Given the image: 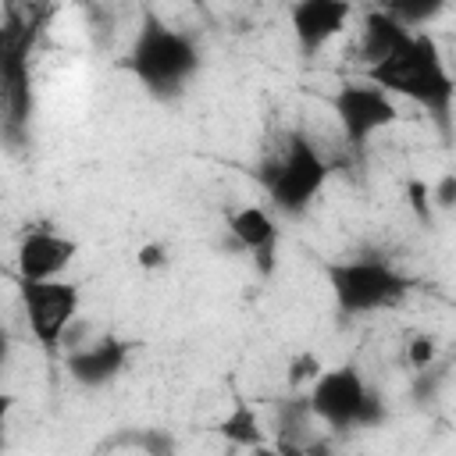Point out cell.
<instances>
[{
	"instance_id": "1",
	"label": "cell",
	"mask_w": 456,
	"mask_h": 456,
	"mask_svg": "<svg viewBox=\"0 0 456 456\" xmlns=\"http://www.w3.org/2000/svg\"><path fill=\"white\" fill-rule=\"evenodd\" d=\"M367 82L381 86L392 96H406L417 107H424L438 128L452 132V100H456V82L445 68V57L438 50V43L428 32L410 28L385 57H378L374 64H367Z\"/></svg>"
},
{
	"instance_id": "2",
	"label": "cell",
	"mask_w": 456,
	"mask_h": 456,
	"mask_svg": "<svg viewBox=\"0 0 456 456\" xmlns=\"http://www.w3.org/2000/svg\"><path fill=\"white\" fill-rule=\"evenodd\" d=\"M121 68L132 71L150 96L175 100L185 93L189 78L200 71V46L185 32L171 28L164 18L142 14V25H139Z\"/></svg>"
},
{
	"instance_id": "3",
	"label": "cell",
	"mask_w": 456,
	"mask_h": 456,
	"mask_svg": "<svg viewBox=\"0 0 456 456\" xmlns=\"http://www.w3.org/2000/svg\"><path fill=\"white\" fill-rule=\"evenodd\" d=\"M253 175L264 185V192L278 214L299 217L324 192L331 167L303 132H289L285 142L278 146V153H271Z\"/></svg>"
},
{
	"instance_id": "4",
	"label": "cell",
	"mask_w": 456,
	"mask_h": 456,
	"mask_svg": "<svg viewBox=\"0 0 456 456\" xmlns=\"http://www.w3.org/2000/svg\"><path fill=\"white\" fill-rule=\"evenodd\" d=\"M310 413L324 420L331 431H349V428H378L388 410L378 392L367 388L363 374L353 363L342 367H321V374L310 381L306 392Z\"/></svg>"
},
{
	"instance_id": "5",
	"label": "cell",
	"mask_w": 456,
	"mask_h": 456,
	"mask_svg": "<svg viewBox=\"0 0 456 456\" xmlns=\"http://www.w3.org/2000/svg\"><path fill=\"white\" fill-rule=\"evenodd\" d=\"M328 274V289L335 296V306L349 317H363V314H378L395 306L410 281L406 274H399L388 260L381 256H356V260H331L324 267Z\"/></svg>"
},
{
	"instance_id": "6",
	"label": "cell",
	"mask_w": 456,
	"mask_h": 456,
	"mask_svg": "<svg viewBox=\"0 0 456 456\" xmlns=\"http://www.w3.org/2000/svg\"><path fill=\"white\" fill-rule=\"evenodd\" d=\"M36 36L0 21V139L7 146H21L28 139L32 121V50Z\"/></svg>"
},
{
	"instance_id": "7",
	"label": "cell",
	"mask_w": 456,
	"mask_h": 456,
	"mask_svg": "<svg viewBox=\"0 0 456 456\" xmlns=\"http://www.w3.org/2000/svg\"><path fill=\"white\" fill-rule=\"evenodd\" d=\"M18 299H21V314L28 321L32 338L46 353H53L64 342V335L78 314L82 292H78V285H71L64 278H21Z\"/></svg>"
},
{
	"instance_id": "8",
	"label": "cell",
	"mask_w": 456,
	"mask_h": 456,
	"mask_svg": "<svg viewBox=\"0 0 456 456\" xmlns=\"http://www.w3.org/2000/svg\"><path fill=\"white\" fill-rule=\"evenodd\" d=\"M331 114L353 150H363V142L388 125L399 121V103L392 93H385L374 82H342L331 96Z\"/></svg>"
},
{
	"instance_id": "9",
	"label": "cell",
	"mask_w": 456,
	"mask_h": 456,
	"mask_svg": "<svg viewBox=\"0 0 456 456\" xmlns=\"http://www.w3.org/2000/svg\"><path fill=\"white\" fill-rule=\"evenodd\" d=\"M353 4L349 0H292L289 7V25L296 36V46L303 57L321 53L342 28L349 25Z\"/></svg>"
},
{
	"instance_id": "10",
	"label": "cell",
	"mask_w": 456,
	"mask_h": 456,
	"mask_svg": "<svg viewBox=\"0 0 456 456\" xmlns=\"http://www.w3.org/2000/svg\"><path fill=\"white\" fill-rule=\"evenodd\" d=\"M78 256V242L71 235L50 232V228H32L18 242V274L21 278H64L71 260Z\"/></svg>"
},
{
	"instance_id": "11",
	"label": "cell",
	"mask_w": 456,
	"mask_h": 456,
	"mask_svg": "<svg viewBox=\"0 0 456 456\" xmlns=\"http://www.w3.org/2000/svg\"><path fill=\"white\" fill-rule=\"evenodd\" d=\"M125 363H128V342L125 338H114V335H100L96 342L71 349L68 360H64L71 381L82 385V388H103V385H110L114 378H121Z\"/></svg>"
},
{
	"instance_id": "12",
	"label": "cell",
	"mask_w": 456,
	"mask_h": 456,
	"mask_svg": "<svg viewBox=\"0 0 456 456\" xmlns=\"http://www.w3.org/2000/svg\"><path fill=\"white\" fill-rule=\"evenodd\" d=\"M228 232L232 239L253 256L256 271L260 274H271L274 271V249H278V221L267 207H256V203H246V207H235L228 214Z\"/></svg>"
},
{
	"instance_id": "13",
	"label": "cell",
	"mask_w": 456,
	"mask_h": 456,
	"mask_svg": "<svg viewBox=\"0 0 456 456\" xmlns=\"http://www.w3.org/2000/svg\"><path fill=\"white\" fill-rule=\"evenodd\" d=\"M406 32H410V28H403V25H399L395 18H388L381 7L370 11V14L363 18V32H360V61H363V64H374V61L385 57Z\"/></svg>"
},
{
	"instance_id": "14",
	"label": "cell",
	"mask_w": 456,
	"mask_h": 456,
	"mask_svg": "<svg viewBox=\"0 0 456 456\" xmlns=\"http://www.w3.org/2000/svg\"><path fill=\"white\" fill-rule=\"evenodd\" d=\"M214 428H217V435H221L224 442H232V445H242V449H267L260 417H256V410H253L246 399H235V406L228 410V417H221Z\"/></svg>"
},
{
	"instance_id": "15",
	"label": "cell",
	"mask_w": 456,
	"mask_h": 456,
	"mask_svg": "<svg viewBox=\"0 0 456 456\" xmlns=\"http://www.w3.org/2000/svg\"><path fill=\"white\" fill-rule=\"evenodd\" d=\"M57 14V0H0V21H11L14 28L28 36H43Z\"/></svg>"
},
{
	"instance_id": "16",
	"label": "cell",
	"mask_w": 456,
	"mask_h": 456,
	"mask_svg": "<svg viewBox=\"0 0 456 456\" xmlns=\"http://www.w3.org/2000/svg\"><path fill=\"white\" fill-rule=\"evenodd\" d=\"M378 7L388 18H395L403 28H420L442 14L445 0H378Z\"/></svg>"
},
{
	"instance_id": "17",
	"label": "cell",
	"mask_w": 456,
	"mask_h": 456,
	"mask_svg": "<svg viewBox=\"0 0 456 456\" xmlns=\"http://www.w3.org/2000/svg\"><path fill=\"white\" fill-rule=\"evenodd\" d=\"M435 356H438V346H435V338L431 335H413L410 342H406V363L420 374V370H428L431 363H435Z\"/></svg>"
},
{
	"instance_id": "18",
	"label": "cell",
	"mask_w": 456,
	"mask_h": 456,
	"mask_svg": "<svg viewBox=\"0 0 456 456\" xmlns=\"http://www.w3.org/2000/svg\"><path fill=\"white\" fill-rule=\"evenodd\" d=\"M321 360L314 353H299L292 363H289V385H303V381H314L321 374Z\"/></svg>"
},
{
	"instance_id": "19",
	"label": "cell",
	"mask_w": 456,
	"mask_h": 456,
	"mask_svg": "<svg viewBox=\"0 0 456 456\" xmlns=\"http://www.w3.org/2000/svg\"><path fill=\"white\" fill-rule=\"evenodd\" d=\"M406 192H410V207H413V214L420 217V221H428L431 217V192H428V185L420 182V178H410L406 182Z\"/></svg>"
},
{
	"instance_id": "20",
	"label": "cell",
	"mask_w": 456,
	"mask_h": 456,
	"mask_svg": "<svg viewBox=\"0 0 456 456\" xmlns=\"http://www.w3.org/2000/svg\"><path fill=\"white\" fill-rule=\"evenodd\" d=\"M431 200L438 203V210H452V207H456V175H452V171H445V175L438 178Z\"/></svg>"
},
{
	"instance_id": "21",
	"label": "cell",
	"mask_w": 456,
	"mask_h": 456,
	"mask_svg": "<svg viewBox=\"0 0 456 456\" xmlns=\"http://www.w3.org/2000/svg\"><path fill=\"white\" fill-rule=\"evenodd\" d=\"M164 264H167V249H164L160 242L139 246V267H142V271H157V267H164Z\"/></svg>"
},
{
	"instance_id": "22",
	"label": "cell",
	"mask_w": 456,
	"mask_h": 456,
	"mask_svg": "<svg viewBox=\"0 0 456 456\" xmlns=\"http://www.w3.org/2000/svg\"><path fill=\"white\" fill-rule=\"evenodd\" d=\"M11 353H14V338H11V328L0 321V370L11 363Z\"/></svg>"
},
{
	"instance_id": "23",
	"label": "cell",
	"mask_w": 456,
	"mask_h": 456,
	"mask_svg": "<svg viewBox=\"0 0 456 456\" xmlns=\"http://www.w3.org/2000/svg\"><path fill=\"white\" fill-rule=\"evenodd\" d=\"M11 410H14V395L0 388V445H4V431H7V420H11Z\"/></svg>"
},
{
	"instance_id": "24",
	"label": "cell",
	"mask_w": 456,
	"mask_h": 456,
	"mask_svg": "<svg viewBox=\"0 0 456 456\" xmlns=\"http://www.w3.org/2000/svg\"><path fill=\"white\" fill-rule=\"evenodd\" d=\"M175 4H189V7H203L207 0H175Z\"/></svg>"
}]
</instances>
